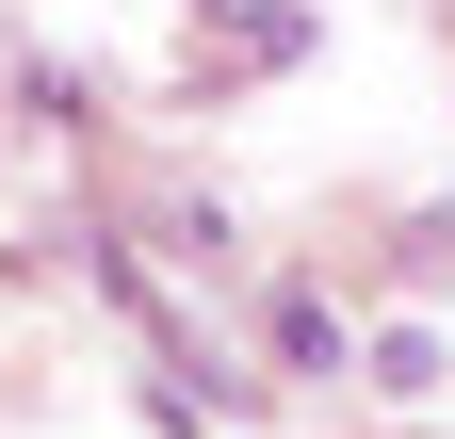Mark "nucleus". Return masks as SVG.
<instances>
[]
</instances>
